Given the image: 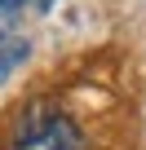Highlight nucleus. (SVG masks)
I'll return each instance as SVG.
<instances>
[{
	"label": "nucleus",
	"instance_id": "f03ea898",
	"mask_svg": "<svg viewBox=\"0 0 146 150\" xmlns=\"http://www.w3.org/2000/svg\"><path fill=\"white\" fill-rule=\"evenodd\" d=\"M22 53H27V44L22 40L14 44V31H5V75L14 71V62H22Z\"/></svg>",
	"mask_w": 146,
	"mask_h": 150
},
{
	"label": "nucleus",
	"instance_id": "20e7f679",
	"mask_svg": "<svg viewBox=\"0 0 146 150\" xmlns=\"http://www.w3.org/2000/svg\"><path fill=\"white\" fill-rule=\"evenodd\" d=\"M31 5H36V9H40V13H49V9H53V5H58V0H31Z\"/></svg>",
	"mask_w": 146,
	"mask_h": 150
},
{
	"label": "nucleus",
	"instance_id": "7ed1b4c3",
	"mask_svg": "<svg viewBox=\"0 0 146 150\" xmlns=\"http://www.w3.org/2000/svg\"><path fill=\"white\" fill-rule=\"evenodd\" d=\"M27 5V0H5V27H14V13Z\"/></svg>",
	"mask_w": 146,
	"mask_h": 150
},
{
	"label": "nucleus",
	"instance_id": "f257e3e1",
	"mask_svg": "<svg viewBox=\"0 0 146 150\" xmlns=\"http://www.w3.org/2000/svg\"><path fill=\"white\" fill-rule=\"evenodd\" d=\"M14 150H84L80 128L53 106H27L14 124Z\"/></svg>",
	"mask_w": 146,
	"mask_h": 150
}]
</instances>
